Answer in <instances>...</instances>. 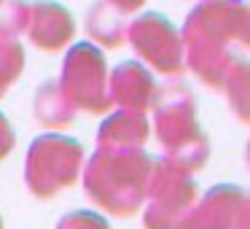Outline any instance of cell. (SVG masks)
I'll return each mask as SVG.
<instances>
[{"instance_id": "cell-9", "label": "cell", "mask_w": 250, "mask_h": 229, "mask_svg": "<svg viewBox=\"0 0 250 229\" xmlns=\"http://www.w3.org/2000/svg\"><path fill=\"white\" fill-rule=\"evenodd\" d=\"M108 94L110 103H116L121 111H137L146 114L153 103L156 94V84L153 76L137 62H124L113 70V76L108 78Z\"/></svg>"}, {"instance_id": "cell-20", "label": "cell", "mask_w": 250, "mask_h": 229, "mask_svg": "<svg viewBox=\"0 0 250 229\" xmlns=\"http://www.w3.org/2000/svg\"><path fill=\"white\" fill-rule=\"evenodd\" d=\"M0 229H3V221H0Z\"/></svg>"}, {"instance_id": "cell-16", "label": "cell", "mask_w": 250, "mask_h": 229, "mask_svg": "<svg viewBox=\"0 0 250 229\" xmlns=\"http://www.w3.org/2000/svg\"><path fill=\"white\" fill-rule=\"evenodd\" d=\"M27 3L0 0V38H17L27 27Z\"/></svg>"}, {"instance_id": "cell-1", "label": "cell", "mask_w": 250, "mask_h": 229, "mask_svg": "<svg viewBox=\"0 0 250 229\" xmlns=\"http://www.w3.org/2000/svg\"><path fill=\"white\" fill-rule=\"evenodd\" d=\"M186 65L212 89H221L239 65L234 46L248 44V8L242 0H205L183 27Z\"/></svg>"}, {"instance_id": "cell-11", "label": "cell", "mask_w": 250, "mask_h": 229, "mask_svg": "<svg viewBox=\"0 0 250 229\" xmlns=\"http://www.w3.org/2000/svg\"><path fill=\"white\" fill-rule=\"evenodd\" d=\"M148 140L146 114L137 111H119L100 124L97 146L103 148H143Z\"/></svg>"}, {"instance_id": "cell-13", "label": "cell", "mask_w": 250, "mask_h": 229, "mask_svg": "<svg viewBox=\"0 0 250 229\" xmlns=\"http://www.w3.org/2000/svg\"><path fill=\"white\" fill-rule=\"evenodd\" d=\"M86 30L100 46H108V49H116V46L124 44L126 38V24H124V14L119 8H113L108 0L103 3H94L92 11L86 17Z\"/></svg>"}, {"instance_id": "cell-2", "label": "cell", "mask_w": 250, "mask_h": 229, "mask_svg": "<svg viewBox=\"0 0 250 229\" xmlns=\"http://www.w3.org/2000/svg\"><path fill=\"white\" fill-rule=\"evenodd\" d=\"M153 159L143 148H103L86 162L83 189L110 216H135L146 202Z\"/></svg>"}, {"instance_id": "cell-17", "label": "cell", "mask_w": 250, "mask_h": 229, "mask_svg": "<svg viewBox=\"0 0 250 229\" xmlns=\"http://www.w3.org/2000/svg\"><path fill=\"white\" fill-rule=\"evenodd\" d=\"M57 229H110L100 213L92 210H73L67 216H62V221L57 224Z\"/></svg>"}, {"instance_id": "cell-5", "label": "cell", "mask_w": 250, "mask_h": 229, "mask_svg": "<svg viewBox=\"0 0 250 229\" xmlns=\"http://www.w3.org/2000/svg\"><path fill=\"white\" fill-rule=\"evenodd\" d=\"M196 202V183L191 173L175 167L167 159H156L146 191L148 229H183V218Z\"/></svg>"}, {"instance_id": "cell-3", "label": "cell", "mask_w": 250, "mask_h": 229, "mask_svg": "<svg viewBox=\"0 0 250 229\" xmlns=\"http://www.w3.org/2000/svg\"><path fill=\"white\" fill-rule=\"evenodd\" d=\"M153 121H156V135L164 148L167 162L175 167L194 173L205 167L210 157V143L196 121L194 94L183 84H169L164 89H156L153 94Z\"/></svg>"}, {"instance_id": "cell-18", "label": "cell", "mask_w": 250, "mask_h": 229, "mask_svg": "<svg viewBox=\"0 0 250 229\" xmlns=\"http://www.w3.org/2000/svg\"><path fill=\"white\" fill-rule=\"evenodd\" d=\"M14 143H17V137H14V127L8 124L6 116L0 114V159H6L8 154H11Z\"/></svg>"}, {"instance_id": "cell-15", "label": "cell", "mask_w": 250, "mask_h": 229, "mask_svg": "<svg viewBox=\"0 0 250 229\" xmlns=\"http://www.w3.org/2000/svg\"><path fill=\"white\" fill-rule=\"evenodd\" d=\"M221 89H226L229 103L234 105L237 116L245 121V119H248V65H245V60L239 62L231 73H229V78L223 81Z\"/></svg>"}, {"instance_id": "cell-8", "label": "cell", "mask_w": 250, "mask_h": 229, "mask_svg": "<svg viewBox=\"0 0 250 229\" xmlns=\"http://www.w3.org/2000/svg\"><path fill=\"white\" fill-rule=\"evenodd\" d=\"M183 229H250V205L242 189L215 186L191 205Z\"/></svg>"}, {"instance_id": "cell-14", "label": "cell", "mask_w": 250, "mask_h": 229, "mask_svg": "<svg viewBox=\"0 0 250 229\" xmlns=\"http://www.w3.org/2000/svg\"><path fill=\"white\" fill-rule=\"evenodd\" d=\"M24 68V54L22 46L14 38H0V97L8 92L14 81L19 78Z\"/></svg>"}, {"instance_id": "cell-7", "label": "cell", "mask_w": 250, "mask_h": 229, "mask_svg": "<svg viewBox=\"0 0 250 229\" xmlns=\"http://www.w3.org/2000/svg\"><path fill=\"white\" fill-rule=\"evenodd\" d=\"M135 51L164 76H178L186 70V51L180 33L159 14H143L126 27Z\"/></svg>"}, {"instance_id": "cell-12", "label": "cell", "mask_w": 250, "mask_h": 229, "mask_svg": "<svg viewBox=\"0 0 250 229\" xmlns=\"http://www.w3.org/2000/svg\"><path fill=\"white\" fill-rule=\"evenodd\" d=\"M33 114L43 127L65 130V127H70L73 119H76V105L70 103V97H67L65 89L60 87V81H46L43 87L38 89V94H35Z\"/></svg>"}, {"instance_id": "cell-4", "label": "cell", "mask_w": 250, "mask_h": 229, "mask_svg": "<svg viewBox=\"0 0 250 229\" xmlns=\"http://www.w3.org/2000/svg\"><path fill=\"white\" fill-rule=\"evenodd\" d=\"M83 167V148L78 140L67 135H41L30 143L27 162H24V181L33 197L51 200L62 189L73 186Z\"/></svg>"}, {"instance_id": "cell-6", "label": "cell", "mask_w": 250, "mask_h": 229, "mask_svg": "<svg viewBox=\"0 0 250 229\" xmlns=\"http://www.w3.org/2000/svg\"><path fill=\"white\" fill-rule=\"evenodd\" d=\"M60 87L83 114H108L110 94H108V70L100 49L92 44H78L67 51L65 68H62Z\"/></svg>"}, {"instance_id": "cell-10", "label": "cell", "mask_w": 250, "mask_h": 229, "mask_svg": "<svg viewBox=\"0 0 250 229\" xmlns=\"http://www.w3.org/2000/svg\"><path fill=\"white\" fill-rule=\"evenodd\" d=\"M30 41L43 51H57L73 38V17L57 3H35L27 11Z\"/></svg>"}, {"instance_id": "cell-19", "label": "cell", "mask_w": 250, "mask_h": 229, "mask_svg": "<svg viewBox=\"0 0 250 229\" xmlns=\"http://www.w3.org/2000/svg\"><path fill=\"white\" fill-rule=\"evenodd\" d=\"M113 8H119L121 14H129V11H137V8L146 3V0H108Z\"/></svg>"}]
</instances>
